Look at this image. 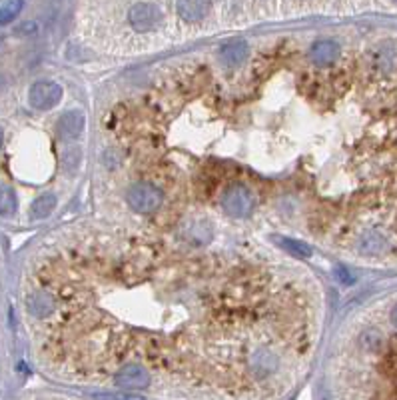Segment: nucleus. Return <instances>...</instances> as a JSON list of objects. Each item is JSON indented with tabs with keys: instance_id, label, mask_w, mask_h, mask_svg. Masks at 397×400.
<instances>
[{
	"instance_id": "nucleus-1",
	"label": "nucleus",
	"mask_w": 397,
	"mask_h": 400,
	"mask_svg": "<svg viewBox=\"0 0 397 400\" xmlns=\"http://www.w3.org/2000/svg\"><path fill=\"white\" fill-rule=\"evenodd\" d=\"M126 198L130 207L134 208V210H138V212H144V214L158 210L162 207V202H164L162 191H160L158 186L150 184V182H136L128 191Z\"/></svg>"
},
{
	"instance_id": "nucleus-2",
	"label": "nucleus",
	"mask_w": 397,
	"mask_h": 400,
	"mask_svg": "<svg viewBox=\"0 0 397 400\" xmlns=\"http://www.w3.org/2000/svg\"><path fill=\"white\" fill-rule=\"evenodd\" d=\"M62 98V86L54 80H36L28 90V102L36 111H50Z\"/></svg>"
},
{
	"instance_id": "nucleus-3",
	"label": "nucleus",
	"mask_w": 397,
	"mask_h": 400,
	"mask_svg": "<svg viewBox=\"0 0 397 400\" xmlns=\"http://www.w3.org/2000/svg\"><path fill=\"white\" fill-rule=\"evenodd\" d=\"M222 207L230 216L244 218L254 208V194L244 184H234V186H230L228 191L223 192Z\"/></svg>"
},
{
	"instance_id": "nucleus-4",
	"label": "nucleus",
	"mask_w": 397,
	"mask_h": 400,
	"mask_svg": "<svg viewBox=\"0 0 397 400\" xmlns=\"http://www.w3.org/2000/svg\"><path fill=\"white\" fill-rule=\"evenodd\" d=\"M162 20V13L152 2H138L128 10V22L134 31L150 32L154 31Z\"/></svg>"
},
{
	"instance_id": "nucleus-5",
	"label": "nucleus",
	"mask_w": 397,
	"mask_h": 400,
	"mask_svg": "<svg viewBox=\"0 0 397 400\" xmlns=\"http://www.w3.org/2000/svg\"><path fill=\"white\" fill-rule=\"evenodd\" d=\"M114 383L124 390H142L146 386H150V374L138 365H126L116 372Z\"/></svg>"
},
{
	"instance_id": "nucleus-6",
	"label": "nucleus",
	"mask_w": 397,
	"mask_h": 400,
	"mask_svg": "<svg viewBox=\"0 0 397 400\" xmlns=\"http://www.w3.org/2000/svg\"><path fill=\"white\" fill-rule=\"evenodd\" d=\"M82 130H84V116L80 112H64L62 116L58 118V122H56V132L64 141L78 138Z\"/></svg>"
},
{
	"instance_id": "nucleus-7",
	"label": "nucleus",
	"mask_w": 397,
	"mask_h": 400,
	"mask_svg": "<svg viewBox=\"0 0 397 400\" xmlns=\"http://www.w3.org/2000/svg\"><path fill=\"white\" fill-rule=\"evenodd\" d=\"M212 0H178L176 10L178 16L186 22H198L210 13Z\"/></svg>"
},
{
	"instance_id": "nucleus-8",
	"label": "nucleus",
	"mask_w": 397,
	"mask_h": 400,
	"mask_svg": "<svg viewBox=\"0 0 397 400\" xmlns=\"http://www.w3.org/2000/svg\"><path fill=\"white\" fill-rule=\"evenodd\" d=\"M248 52L250 48L244 40H232L228 45H223L218 52V61L222 63V66L226 68H234V66H239L248 58Z\"/></svg>"
},
{
	"instance_id": "nucleus-9",
	"label": "nucleus",
	"mask_w": 397,
	"mask_h": 400,
	"mask_svg": "<svg viewBox=\"0 0 397 400\" xmlns=\"http://www.w3.org/2000/svg\"><path fill=\"white\" fill-rule=\"evenodd\" d=\"M337 56H339V47L334 40H318L310 50V58L316 66H330L337 61Z\"/></svg>"
},
{
	"instance_id": "nucleus-10",
	"label": "nucleus",
	"mask_w": 397,
	"mask_h": 400,
	"mask_svg": "<svg viewBox=\"0 0 397 400\" xmlns=\"http://www.w3.org/2000/svg\"><path fill=\"white\" fill-rule=\"evenodd\" d=\"M56 196L54 194H42V196H38L34 202H32V216L34 218H47L48 214L56 208Z\"/></svg>"
},
{
	"instance_id": "nucleus-11",
	"label": "nucleus",
	"mask_w": 397,
	"mask_h": 400,
	"mask_svg": "<svg viewBox=\"0 0 397 400\" xmlns=\"http://www.w3.org/2000/svg\"><path fill=\"white\" fill-rule=\"evenodd\" d=\"M24 0H2L0 2V26L10 24L22 13Z\"/></svg>"
},
{
	"instance_id": "nucleus-12",
	"label": "nucleus",
	"mask_w": 397,
	"mask_h": 400,
	"mask_svg": "<svg viewBox=\"0 0 397 400\" xmlns=\"http://www.w3.org/2000/svg\"><path fill=\"white\" fill-rule=\"evenodd\" d=\"M18 208V200H16L15 191L10 186H2L0 189V216L10 218Z\"/></svg>"
},
{
	"instance_id": "nucleus-13",
	"label": "nucleus",
	"mask_w": 397,
	"mask_h": 400,
	"mask_svg": "<svg viewBox=\"0 0 397 400\" xmlns=\"http://www.w3.org/2000/svg\"><path fill=\"white\" fill-rule=\"evenodd\" d=\"M278 240V244L287 250L292 256H298V258H310L312 256V248L302 242V240H294V239H286V237H282V239H276Z\"/></svg>"
},
{
	"instance_id": "nucleus-14",
	"label": "nucleus",
	"mask_w": 397,
	"mask_h": 400,
	"mask_svg": "<svg viewBox=\"0 0 397 400\" xmlns=\"http://www.w3.org/2000/svg\"><path fill=\"white\" fill-rule=\"evenodd\" d=\"M38 31V26L34 24V22H24V24H20L18 29H16V34H20V36H31V34H36Z\"/></svg>"
},
{
	"instance_id": "nucleus-15",
	"label": "nucleus",
	"mask_w": 397,
	"mask_h": 400,
	"mask_svg": "<svg viewBox=\"0 0 397 400\" xmlns=\"http://www.w3.org/2000/svg\"><path fill=\"white\" fill-rule=\"evenodd\" d=\"M335 272H337V278H339L341 282H348V285H350V282H353V278H351V276H348L350 272L346 271V269H337Z\"/></svg>"
},
{
	"instance_id": "nucleus-16",
	"label": "nucleus",
	"mask_w": 397,
	"mask_h": 400,
	"mask_svg": "<svg viewBox=\"0 0 397 400\" xmlns=\"http://www.w3.org/2000/svg\"><path fill=\"white\" fill-rule=\"evenodd\" d=\"M391 322H394V326L397 328V306L394 308V312H391Z\"/></svg>"
},
{
	"instance_id": "nucleus-17",
	"label": "nucleus",
	"mask_w": 397,
	"mask_h": 400,
	"mask_svg": "<svg viewBox=\"0 0 397 400\" xmlns=\"http://www.w3.org/2000/svg\"><path fill=\"white\" fill-rule=\"evenodd\" d=\"M0 146H2V128H0Z\"/></svg>"
},
{
	"instance_id": "nucleus-18",
	"label": "nucleus",
	"mask_w": 397,
	"mask_h": 400,
	"mask_svg": "<svg viewBox=\"0 0 397 400\" xmlns=\"http://www.w3.org/2000/svg\"><path fill=\"white\" fill-rule=\"evenodd\" d=\"M394 2H397V0H394Z\"/></svg>"
}]
</instances>
